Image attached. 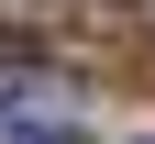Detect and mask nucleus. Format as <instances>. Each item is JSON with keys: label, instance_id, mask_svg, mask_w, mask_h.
Segmentation results:
<instances>
[{"label": "nucleus", "instance_id": "obj_1", "mask_svg": "<svg viewBox=\"0 0 155 144\" xmlns=\"http://www.w3.org/2000/svg\"><path fill=\"white\" fill-rule=\"evenodd\" d=\"M0 55L33 67H133L144 11L133 0H0Z\"/></svg>", "mask_w": 155, "mask_h": 144}, {"label": "nucleus", "instance_id": "obj_2", "mask_svg": "<svg viewBox=\"0 0 155 144\" xmlns=\"http://www.w3.org/2000/svg\"><path fill=\"white\" fill-rule=\"evenodd\" d=\"M11 133H78V89L67 78H0V144Z\"/></svg>", "mask_w": 155, "mask_h": 144}, {"label": "nucleus", "instance_id": "obj_3", "mask_svg": "<svg viewBox=\"0 0 155 144\" xmlns=\"http://www.w3.org/2000/svg\"><path fill=\"white\" fill-rule=\"evenodd\" d=\"M11 144H78V133H11Z\"/></svg>", "mask_w": 155, "mask_h": 144}, {"label": "nucleus", "instance_id": "obj_4", "mask_svg": "<svg viewBox=\"0 0 155 144\" xmlns=\"http://www.w3.org/2000/svg\"><path fill=\"white\" fill-rule=\"evenodd\" d=\"M133 144H155V133H133Z\"/></svg>", "mask_w": 155, "mask_h": 144}]
</instances>
